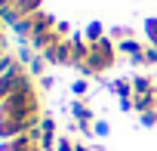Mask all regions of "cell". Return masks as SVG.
I'll return each mask as SVG.
<instances>
[{
	"label": "cell",
	"mask_w": 157,
	"mask_h": 151,
	"mask_svg": "<svg viewBox=\"0 0 157 151\" xmlns=\"http://www.w3.org/2000/svg\"><path fill=\"white\" fill-rule=\"evenodd\" d=\"M56 151H77V142H74V139H65V136H62V139H59V148H56Z\"/></svg>",
	"instance_id": "cell-13"
},
{
	"label": "cell",
	"mask_w": 157,
	"mask_h": 151,
	"mask_svg": "<svg viewBox=\"0 0 157 151\" xmlns=\"http://www.w3.org/2000/svg\"><path fill=\"white\" fill-rule=\"evenodd\" d=\"M3 25H6V22H3V16H0V34H3Z\"/></svg>",
	"instance_id": "cell-18"
},
{
	"label": "cell",
	"mask_w": 157,
	"mask_h": 151,
	"mask_svg": "<svg viewBox=\"0 0 157 151\" xmlns=\"http://www.w3.org/2000/svg\"><path fill=\"white\" fill-rule=\"evenodd\" d=\"M6 56V40H3V34H0V59Z\"/></svg>",
	"instance_id": "cell-16"
},
{
	"label": "cell",
	"mask_w": 157,
	"mask_h": 151,
	"mask_svg": "<svg viewBox=\"0 0 157 151\" xmlns=\"http://www.w3.org/2000/svg\"><path fill=\"white\" fill-rule=\"evenodd\" d=\"M136 65H142V68H154V65H157V46H151V43H148V46H145V52H142V59H139Z\"/></svg>",
	"instance_id": "cell-7"
},
{
	"label": "cell",
	"mask_w": 157,
	"mask_h": 151,
	"mask_svg": "<svg viewBox=\"0 0 157 151\" xmlns=\"http://www.w3.org/2000/svg\"><path fill=\"white\" fill-rule=\"evenodd\" d=\"M145 46H148V43H142L139 37H129V40H123V43H117V49H120V56H126V59H132V62H139V59H142V52H145Z\"/></svg>",
	"instance_id": "cell-4"
},
{
	"label": "cell",
	"mask_w": 157,
	"mask_h": 151,
	"mask_svg": "<svg viewBox=\"0 0 157 151\" xmlns=\"http://www.w3.org/2000/svg\"><path fill=\"white\" fill-rule=\"evenodd\" d=\"M40 6H43V0H19L13 10H16V16H19V19H28V16L40 13Z\"/></svg>",
	"instance_id": "cell-5"
},
{
	"label": "cell",
	"mask_w": 157,
	"mask_h": 151,
	"mask_svg": "<svg viewBox=\"0 0 157 151\" xmlns=\"http://www.w3.org/2000/svg\"><path fill=\"white\" fill-rule=\"evenodd\" d=\"M71 90H74V96H80V99H83V96L90 93V80H77V83H74Z\"/></svg>",
	"instance_id": "cell-12"
},
{
	"label": "cell",
	"mask_w": 157,
	"mask_h": 151,
	"mask_svg": "<svg viewBox=\"0 0 157 151\" xmlns=\"http://www.w3.org/2000/svg\"><path fill=\"white\" fill-rule=\"evenodd\" d=\"M145 40L151 46H157V19H148L145 22Z\"/></svg>",
	"instance_id": "cell-10"
},
{
	"label": "cell",
	"mask_w": 157,
	"mask_h": 151,
	"mask_svg": "<svg viewBox=\"0 0 157 151\" xmlns=\"http://www.w3.org/2000/svg\"><path fill=\"white\" fill-rule=\"evenodd\" d=\"M83 37H86L90 43H96V40H102V37H105V28H102L99 22H90V25H86V34H83Z\"/></svg>",
	"instance_id": "cell-9"
},
{
	"label": "cell",
	"mask_w": 157,
	"mask_h": 151,
	"mask_svg": "<svg viewBox=\"0 0 157 151\" xmlns=\"http://www.w3.org/2000/svg\"><path fill=\"white\" fill-rule=\"evenodd\" d=\"M71 117L77 120V130H80L83 136H90V133H93V126H96V117H93V108H90L83 99H77V102L71 105Z\"/></svg>",
	"instance_id": "cell-3"
},
{
	"label": "cell",
	"mask_w": 157,
	"mask_h": 151,
	"mask_svg": "<svg viewBox=\"0 0 157 151\" xmlns=\"http://www.w3.org/2000/svg\"><path fill=\"white\" fill-rule=\"evenodd\" d=\"M132 90H136V93H151V90H157V77L136 74V77H132Z\"/></svg>",
	"instance_id": "cell-6"
},
{
	"label": "cell",
	"mask_w": 157,
	"mask_h": 151,
	"mask_svg": "<svg viewBox=\"0 0 157 151\" xmlns=\"http://www.w3.org/2000/svg\"><path fill=\"white\" fill-rule=\"evenodd\" d=\"M117 56H120V49H117V43L111 40V37H102V40H96L93 43V52H90V62L80 68L86 77H99V74H105L108 68H114V62H117Z\"/></svg>",
	"instance_id": "cell-1"
},
{
	"label": "cell",
	"mask_w": 157,
	"mask_h": 151,
	"mask_svg": "<svg viewBox=\"0 0 157 151\" xmlns=\"http://www.w3.org/2000/svg\"><path fill=\"white\" fill-rule=\"evenodd\" d=\"M46 65H49V62H46L43 56H34V59H31V65H28V71H31V77H43V71H46Z\"/></svg>",
	"instance_id": "cell-8"
},
{
	"label": "cell",
	"mask_w": 157,
	"mask_h": 151,
	"mask_svg": "<svg viewBox=\"0 0 157 151\" xmlns=\"http://www.w3.org/2000/svg\"><path fill=\"white\" fill-rule=\"evenodd\" d=\"M93 133H96V136H105V133H108V123H102V120H99V123L93 126Z\"/></svg>",
	"instance_id": "cell-15"
},
{
	"label": "cell",
	"mask_w": 157,
	"mask_h": 151,
	"mask_svg": "<svg viewBox=\"0 0 157 151\" xmlns=\"http://www.w3.org/2000/svg\"><path fill=\"white\" fill-rule=\"evenodd\" d=\"M139 117H142L145 126H154V123H157V111H148V114H139Z\"/></svg>",
	"instance_id": "cell-14"
},
{
	"label": "cell",
	"mask_w": 157,
	"mask_h": 151,
	"mask_svg": "<svg viewBox=\"0 0 157 151\" xmlns=\"http://www.w3.org/2000/svg\"><path fill=\"white\" fill-rule=\"evenodd\" d=\"M0 151H43L40 145V126L28 136H16V139H6L3 145H0Z\"/></svg>",
	"instance_id": "cell-2"
},
{
	"label": "cell",
	"mask_w": 157,
	"mask_h": 151,
	"mask_svg": "<svg viewBox=\"0 0 157 151\" xmlns=\"http://www.w3.org/2000/svg\"><path fill=\"white\" fill-rule=\"evenodd\" d=\"M77 151H96V148H90V145H83V142H77Z\"/></svg>",
	"instance_id": "cell-17"
},
{
	"label": "cell",
	"mask_w": 157,
	"mask_h": 151,
	"mask_svg": "<svg viewBox=\"0 0 157 151\" xmlns=\"http://www.w3.org/2000/svg\"><path fill=\"white\" fill-rule=\"evenodd\" d=\"M96 151H102V148H96Z\"/></svg>",
	"instance_id": "cell-19"
},
{
	"label": "cell",
	"mask_w": 157,
	"mask_h": 151,
	"mask_svg": "<svg viewBox=\"0 0 157 151\" xmlns=\"http://www.w3.org/2000/svg\"><path fill=\"white\" fill-rule=\"evenodd\" d=\"M129 37H136L132 28H114V31H111V40H114V43H123V40H129Z\"/></svg>",
	"instance_id": "cell-11"
}]
</instances>
